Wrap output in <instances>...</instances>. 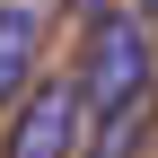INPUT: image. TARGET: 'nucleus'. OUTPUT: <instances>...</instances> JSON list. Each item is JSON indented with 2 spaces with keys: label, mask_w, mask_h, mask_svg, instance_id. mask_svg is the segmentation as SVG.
Masks as SVG:
<instances>
[{
  "label": "nucleus",
  "mask_w": 158,
  "mask_h": 158,
  "mask_svg": "<svg viewBox=\"0 0 158 158\" xmlns=\"http://www.w3.org/2000/svg\"><path fill=\"white\" fill-rule=\"evenodd\" d=\"M132 97H149V18L106 9V18H88L79 106H88V114H114V106H132Z\"/></svg>",
  "instance_id": "1"
},
{
  "label": "nucleus",
  "mask_w": 158,
  "mask_h": 158,
  "mask_svg": "<svg viewBox=\"0 0 158 158\" xmlns=\"http://www.w3.org/2000/svg\"><path fill=\"white\" fill-rule=\"evenodd\" d=\"M79 9H88V18H106V9H114V0H79Z\"/></svg>",
  "instance_id": "5"
},
{
  "label": "nucleus",
  "mask_w": 158,
  "mask_h": 158,
  "mask_svg": "<svg viewBox=\"0 0 158 158\" xmlns=\"http://www.w3.org/2000/svg\"><path fill=\"white\" fill-rule=\"evenodd\" d=\"M149 18H158V0H149Z\"/></svg>",
  "instance_id": "6"
},
{
  "label": "nucleus",
  "mask_w": 158,
  "mask_h": 158,
  "mask_svg": "<svg viewBox=\"0 0 158 158\" xmlns=\"http://www.w3.org/2000/svg\"><path fill=\"white\" fill-rule=\"evenodd\" d=\"M35 35H44V27H35V9H27V0H9V9H0V97L27 88V70H35Z\"/></svg>",
  "instance_id": "3"
},
{
  "label": "nucleus",
  "mask_w": 158,
  "mask_h": 158,
  "mask_svg": "<svg viewBox=\"0 0 158 158\" xmlns=\"http://www.w3.org/2000/svg\"><path fill=\"white\" fill-rule=\"evenodd\" d=\"M79 123H88L79 79H44V88H27V106H18L9 158H70V149H79Z\"/></svg>",
  "instance_id": "2"
},
{
  "label": "nucleus",
  "mask_w": 158,
  "mask_h": 158,
  "mask_svg": "<svg viewBox=\"0 0 158 158\" xmlns=\"http://www.w3.org/2000/svg\"><path fill=\"white\" fill-rule=\"evenodd\" d=\"M141 132H149V97H132V106L97 114V132H88V158H132V149H141Z\"/></svg>",
  "instance_id": "4"
}]
</instances>
